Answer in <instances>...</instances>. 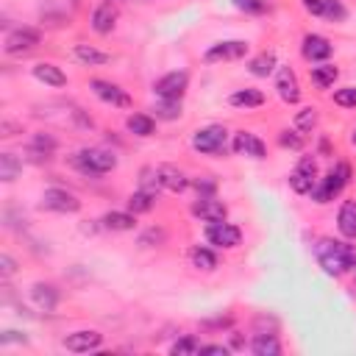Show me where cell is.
Instances as JSON below:
<instances>
[{"label":"cell","mask_w":356,"mask_h":356,"mask_svg":"<svg viewBox=\"0 0 356 356\" xmlns=\"http://www.w3.org/2000/svg\"><path fill=\"white\" fill-rule=\"evenodd\" d=\"M75 59L84 64H106L109 62V56L103 51H95L89 45H75Z\"/></svg>","instance_id":"cell-30"},{"label":"cell","mask_w":356,"mask_h":356,"mask_svg":"<svg viewBox=\"0 0 356 356\" xmlns=\"http://www.w3.org/2000/svg\"><path fill=\"white\" fill-rule=\"evenodd\" d=\"M190 259H193V265H195L198 270H215V267H217V256H215L209 248H193Z\"/></svg>","instance_id":"cell-31"},{"label":"cell","mask_w":356,"mask_h":356,"mask_svg":"<svg viewBox=\"0 0 356 356\" xmlns=\"http://www.w3.org/2000/svg\"><path fill=\"white\" fill-rule=\"evenodd\" d=\"M42 206H45V209H51V212L73 215V212H78V209H81V201H78L73 193L53 187V190H45V195H42Z\"/></svg>","instance_id":"cell-8"},{"label":"cell","mask_w":356,"mask_h":356,"mask_svg":"<svg viewBox=\"0 0 356 356\" xmlns=\"http://www.w3.org/2000/svg\"><path fill=\"white\" fill-rule=\"evenodd\" d=\"M153 201H156V195H153V193L139 190V193H134V195L128 198V209H131L134 215H145V212H150V209H153Z\"/></svg>","instance_id":"cell-29"},{"label":"cell","mask_w":356,"mask_h":356,"mask_svg":"<svg viewBox=\"0 0 356 356\" xmlns=\"http://www.w3.org/2000/svg\"><path fill=\"white\" fill-rule=\"evenodd\" d=\"M248 53V42H240V39H231V42H217L206 51V62H237Z\"/></svg>","instance_id":"cell-11"},{"label":"cell","mask_w":356,"mask_h":356,"mask_svg":"<svg viewBox=\"0 0 356 356\" xmlns=\"http://www.w3.org/2000/svg\"><path fill=\"white\" fill-rule=\"evenodd\" d=\"M234 6L242 12H265V0H234Z\"/></svg>","instance_id":"cell-39"},{"label":"cell","mask_w":356,"mask_h":356,"mask_svg":"<svg viewBox=\"0 0 356 356\" xmlns=\"http://www.w3.org/2000/svg\"><path fill=\"white\" fill-rule=\"evenodd\" d=\"M295 125H298L301 131H312V128L317 125V112H314V109H301L298 117H295Z\"/></svg>","instance_id":"cell-37"},{"label":"cell","mask_w":356,"mask_h":356,"mask_svg":"<svg viewBox=\"0 0 356 356\" xmlns=\"http://www.w3.org/2000/svg\"><path fill=\"white\" fill-rule=\"evenodd\" d=\"M334 103L345 109H356V87H342L334 92Z\"/></svg>","instance_id":"cell-36"},{"label":"cell","mask_w":356,"mask_h":356,"mask_svg":"<svg viewBox=\"0 0 356 356\" xmlns=\"http://www.w3.org/2000/svg\"><path fill=\"white\" fill-rule=\"evenodd\" d=\"M251 350L256 356H278L281 353V345H278V339L273 334H256L253 342H251Z\"/></svg>","instance_id":"cell-22"},{"label":"cell","mask_w":356,"mask_h":356,"mask_svg":"<svg viewBox=\"0 0 356 356\" xmlns=\"http://www.w3.org/2000/svg\"><path fill=\"white\" fill-rule=\"evenodd\" d=\"M92 92L103 100V103H112V106H120V109H128L131 106V98L125 89H120L117 84L112 81H103V78H95L92 81Z\"/></svg>","instance_id":"cell-12"},{"label":"cell","mask_w":356,"mask_h":356,"mask_svg":"<svg viewBox=\"0 0 356 356\" xmlns=\"http://www.w3.org/2000/svg\"><path fill=\"white\" fill-rule=\"evenodd\" d=\"M350 142H353V145H356V131H353V134H350Z\"/></svg>","instance_id":"cell-43"},{"label":"cell","mask_w":356,"mask_h":356,"mask_svg":"<svg viewBox=\"0 0 356 356\" xmlns=\"http://www.w3.org/2000/svg\"><path fill=\"white\" fill-rule=\"evenodd\" d=\"M276 89L281 95L284 103H298L301 100V87H298V78L290 67H281L278 75H276Z\"/></svg>","instance_id":"cell-16"},{"label":"cell","mask_w":356,"mask_h":356,"mask_svg":"<svg viewBox=\"0 0 356 356\" xmlns=\"http://www.w3.org/2000/svg\"><path fill=\"white\" fill-rule=\"evenodd\" d=\"M56 290L53 287H45V284H37L34 287V301L39 303V306H45V309H53L56 306Z\"/></svg>","instance_id":"cell-35"},{"label":"cell","mask_w":356,"mask_h":356,"mask_svg":"<svg viewBox=\"0 0 356 356\" xmlns=\"http://www.w3.org/2000/svg\"><path fill=\"white\" fill-rule=\"evenodd\" d=\"M206 242L215 245V248H237V245L242 242V231H240L237 226L226 223V220L209 223V229H206Z\"/></svg>","instance_id":"cell-7"},{"label":"cell","mask_w":356,"mask_h":356,"mask_svg":"<svg viewBox=\"0 0 356 356\" xmlns=\"http://www.w3.org/2000/svg\"><path fill=\"white\" fill-rule=\"evenodd\" d=\"M314 256L328 276H342L356 267V248L339 240H320L314 245Z\"/></svg>","instance_id":"cell-1"},{"label":"cell","mask_w":356,"mask_h":356,"mask_svg":"<svg viewBox=\"0 0 356 356\" xmlns=\"http://www.w3.org/2000/svg\"><path fill=\"white\" fill-rule=\"evenodd\" d=\"M0 267H3V276H12L15 273V262H12V256H0Z\"/></svg>","instance_id":"cell-40"},{"label":"cell","mask_w":356,"mask_h":356,"mask_svg":"<svg viewBox=\"0 0 356 356\" xmlns=\"http://www.w3.org/2000/svg\"><path fill=\"white\" fill-rule=\"evenodd\" d=\"M348 178H350V167H348L345 161H337V164L326 172V178H317V184H314V190H312V201H314V204H328V201H334V198L345 190Z\"/></svg>","instance_id":"cell-2"},{"label":"cell","mask_w":356,"mask_h":356,"mask_svg":"<svg viewBox=\"0 0 356 356\" xmlns=\"http://www.w3.org/2000/svg\"><path fill=\"white\" fill-rule=\"evenodd\" d=\"M193 215L206 220V223H220V220H226V204L217 201L215 195H201L193 204Z\"/></svg>","instance_id":"cell-13"},{"label":"cell","mask_w":356,"mask_h":356,"mask_svg":"<svg viewBox=\"0 0 356 356\" xmlns=\"http://www.w3.org/2000/svg\"><path fill=\"white\" fill-rule=\"evenodd\" d=\"M273 67H276V56H273V53H259V56L251 62V73H253V75H259V78L270 75V73H273Z\"/></svg>","instance_id":"cell-33"},{"label":"cell","mask_w":356,"mask_h":356,"mask_svg":"<svg viewBox=\"0 0 356 356\" xmlns=\"http://www.w3.org/2000/svg\"><path fill=\"white\" fill-rule=\"evenodd\" d=\"M278 142H281L284 148H292V150H301V148H303V139H301L295 131H281V134H278Z\"/></svg>","instance_id":"cell-38"},{"label":"cell","mask_w":356,"mask_h":356,"mask_svg":"<svg viewBox=\"0 0 356 356\" xmlns=\"http://www.w3.org/2000/svg\"><path fill=\"white\" fill-rule=\"evenodd\" d=\"M103 226L112 231H131L136 226V215L134 212H109L103 217Z\"/></svg>","instance_id":"cell-21"},{"label":"cell","mask_w":356,"mask_h":356,"mask_svg":"<svg viewBox=\"0 0 356 356\" xmlns=\"http://www.w3.org/2000/svg\"><path fill=\"white\" fill-rule=\"evenodd\" d=\"M39 39H42V34L37 28H17L6 37V53L17 56V53H26V51H34L39 45Z\"/></svg>","instance_id":"cell-10"},{"label":"cell","mask_w":356,"mask_h":356,"mask_svg":"<svg viewBox=\"0 0 356 356\" xmlns=\"http://www.w3.org/2000/svg\"><path fill=\"white\" fill-rule=\"evenodd\" d=\"M12 131H17L15 123H3V136H12Z\"/></svg>","instance_id":"cell-42"},{"label":"cell","mask_w":356,"mask_h":356,"mask_svg":"<svg viewBox=\"0 0 356 356\" xmlns=\"http://www.w3.org/2000/svg\"><path fill=\"white\" fill-rule=\"evenodd\" d=\"M262 103H265V95L259 89H240L231 95V106H237V109H256Z\"/></svg>","instance_id":"cell-24"},{"label":"cell","mask_w":356,"mask_h":356,"mask_svg":"<svg viewBox=\"0 0 356 356\" xmlns=\"http://www.w3.org/2000/svg\"><path fill=\"white\" fill-rule=\"evenodd\" d=\"M201 353H223V356H226V353H229V348H226V345H204V350H201Z\"/></svg>","instance_id":"cell-41"},{"label":"cell","mask_w":356,"mask_h":356,"mask_svg":"<svg viewBox=\"0 0 356 356\" xmlns=\"http://www.w3.org/2000/svg\"><path fill=\"white\" fill-rule=\"evenodd\" d=\"M103 337L98 331H73L64 337V348L73 350V353H89L95 348H100Z\"/></svg>","instance_id":"cell-14"},{"label":"cell","mask_w":356,"mask_h":356,"mask_svg":"<svg viewBox=\"0 0 356 356\" xmlns=\"http://www.w3.org/2000/svg\"><path fill=\"white\" fill-rule=\"evenodd\" d=\"M34 75H37L42 84H48V87H64V84H67V75H64L59 67H53V64H37V67H34Z\"/></svg>","instance_id":"cell-23"},{"label":"cell","mask_w":356,"mask_h":356,"mask_svg":"<svg viewBox=\"0 0 356 356\" xmlns=\"http://www.w3.org/2000/svg\"><path fill=\"white\" fill-rule=\"evenodd\" d=\"M125 125H128V131L134 136H153V131H156V123L148 114H131Z\"/></svg>","instance_id":"cell-25"},{"label":"cell","mask_w":356,"mask_h":356,"mask_svg":"<svg viewBox=\"0 0 356 356\" xmlns=\"http://www.w3.org/2000/svg\"><path fill=\"white\" fill-rule=\"evenodd\" d=\"M337 75H339V70H337L334 64H317V67H312V81H314L320 89L331 87V84L337 81Z\"/></svg>","instance_id":"cell-26"},{"label":"cell","mask_w":356,"mask_h":356,"mask_svg":"<svg viewBox=\"0 0 356 356\" xmlns=\"http://www.w3.org/2000/svg\"><path fill=\"white\" fill-rule=\"evenodd\" d=\"M187 84H190L187 73H167L164 78L156 81L153 92H156L159 100H181L184 92H187Z\"/></svg>","instance_id":"cell-6"},{"label":"cell","mask_w":356,"mask_h":356,"mask_svg":"<svg viewBox=\"0 0 356 356\" xmlns=\"http://www.w3.org/2000/svg\"><path fill=\"white\" fill-rule=\"evenodd\" d=\"M153 112L159 120H178L181 117V100H159Z\"/></svg>","instance_id":"cell-32"},{"label":"cell","mask_w":356,"mask_h":356,"mask_svg":"<svg viewBox=\"0 0 356 356\" xmlns=\"http://www.w3.org/2000/svg\"><path fill=\"white\" fill-rule=\"evenodd\" d=\"M17 172H20V161L12 153L0 156V178H3V181H15Z\"/></svg>","instance_id":"cell-34"},{"label":"cell","mask_w":356,"mask_h":356,"mask_svg":"<svg viewBox=\"0 0 356 356\" xmlns=\"http://www.w3.org/2000/svg\"><path fill=\"white\" fill-rule=\"evenodd\" d=\"M337 229L345 240H356V201H345L337 215Z\"/></svg>","instance_id":"cell-19"},{"label":"cell","mask_w":356,"mask_h":356,"mask_svg":"<svg viewBox=\"0 0 356 356\" xmlns=\"http://www.w3.org/2000/svg\"><path fill=\"white\" fill-rule=\"evenodd\" d=\"M234 153L237 156H251V159H265V142L251 131H240L234 136Z\"/></svg>","instance_id":"cell-17"},{"label":"cell","mask_w":356,"mask_h":356,"mask_svg":"<svg viewBox=\"0 0 356 356\" xmlns=\"http://www.w3.org/2000/svg\"><path fill=\"white\" fill-rule=\"evenodd\" d=\"M73 164L84 172V175H103L109 170L117 167V156L106 148H84L73 156Z\"/></svg>","instance_id":"cell-3"},{"label":"cell","mask_w":356,"mask_h":356,"mask_svg":"<svg viewBox=\"0 0 356 356\" xmlns=\"http://www.w3.org/2000/svg\"><path fill=\"white\" fill-rule=\"evenodd\" d=\"M314 184H317V161H314L312 156H303V159L295 164V170L290 172V187H292L298 195H312Z\"/></svg>","instance_id":"cell-5"},{"label":"cell","mask_w":356,"mask_h":356,"mask_svg":"<svg viewBox=\"0 0 356 356\" xmlns=\"http://www.w3.org/2000/svg\"><path fill=\"white\" fill-rule=\"evenodd\" d=\"M226 145H229V131L223 125H206V128L195 131V136H193V148L198 153H206V156L223 153Z\"/></svg>","instance_id":"cell-4"},{"label":"cell","mask_w":356,"mask_h":356,"mask_svg":"<svg viewBox=\"0 0 356 356\" xmlns=\"http://www.w3.org/2000/svg\"><path fill=\"white\" fill-rule=\"evenodd\" d=\"M114 23H117V9H114L112 3H103V6L95 9V15H92V28H95L98 34H112Z\"/></svg>","instance_id":"cell-20"},{"label":"cell","mask_w":356,"mask_h":356,"mask_svg":"<svg viewBox=\"0 0 356 356\" xmlns=\"http://www.w3.org/2000/svg\"><path fill=\"white\" fill-rule=\"evenodd\" d=\"M159 184L167 193H184L190 187V178L178 170V167H172V164H161L159 167Z\"/></svg>","instance_id":"cell-15"},{"label":"cell","mask_w":356,"mask_h":356,"mask_svg":"<svg viewBox=\"0 0 356 356\" xmlns=\"http://www.w3.org/2000/svg\"><path fill=\"white\" fill-rule=\"evenodd\" d=\"M53 150H56V139H53V136H48V134H37V136L31 139V153H34L37 159H51V156H53Z\"/></svg>","instance_id":"cell-27"},{"label":"cell","mask_w":356,"mask_h":356,"mask_svg":"<svg viewBox=\"0 0 356 356\" xmlns=\"http://www.w3.org/2000/svg\"><path fill=\"white\" fill-rule=\"evenodd\" d=\"M204 350V345H201V339L198 337H181L172 348H170V353L172 356H195V353H201Z\"/></svg>","instance_id":"cell-28"},{"label":"cell","mask_w":356,"mask_h":356,"mask_svg":"<svg viewBox=\"0 0 356 356\" xmlns=\"http://www.w3.org/2000/svg\"><path fill=\"white\" fill-rule=\"evenodd\" d=\"M303 56L309 62H326L331 56V42L326 37H320V34H309L303 39Z\"/></svg>","instance_id":"cell-18"},{"label":"cell","mask_w":356,"mask_h":356,"mask_svg":"<svg viewBox=\"0 0 356 356\" xmlns=\"http://www.w3.org/2000/svg\"><path fill=\"white\" fill-rule=\"evenodd\" d=\"M301 3L312 17H326L331 23H342L348 17V12L339 0H301Z\"/></svg>","instance_id":"cell-9"}]
</instances>
